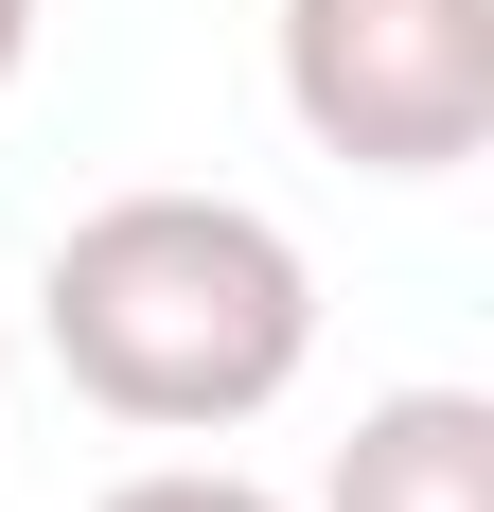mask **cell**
I'll use <instances>...</instances> for the list:
<instances>
[{
  "mask_svg": "<svg viewBox=\"0 0 494 512\" xmlns=\"http://www.w3.org/2000/svg\"><path fill=\"white\" fill-rule=\"evenodd\" d=\"M36 336L106 424L142 442H230L300 389L318 354V265L247 195H106L36 265Z\"/></svg>",
  "mask_w": 494,
  "mask_h": 512,
  "instance_id": "6da1fadb",
  "label": "cell"
},
{
  "mask_svg": "<svg viewBox=\"0 0 494 512\" xmlns=\"http://www.w3.org/2000/svg\"><path fill=\"white\" fill-rule=\"evenodd\" d=\"M283 106L353 177H459L494 142V0H283Z\"/></svg>",
  "mask_w": 494,
  "mask_h": 512,
  "instance_id": "7a4b0ae2",
  "label": "cell"
},
{
  "mask_svg": "<svg viewBox=\"0 0 494 512\" xmlns=\"http://www.w3.org/2000/svg\"><path fill=\"white\" fill-rule=\"evenodd\" d=\"M318 512H494V407L477 389H389V407H353Z\"/></svg>",
  "mask_w": 494,
  "mask_h": 512,
  "instance_id": "3957f363",
  "label": "cell"
},
{
  "mask_svg": "<svg viewBox=\"0 0 494 512\" xmlns=\"http://www.w3.org/2000/svg\"><path fill=\"white\" fill-rule=\"evenodd\" d=\"M106 512H283L265 477H230V460H159V477H124Z\"/></svg>",
  "mask_w": 494,
  "mask_h": 512,
  "instance_id": "277c9868",
  "label": "cell"
},
{
  "mask_svg": "<svg viewBox=\"0 0 494 512\" xmlns=\"http://www.w3.org/2000/svg\"><path fill=\"white\" fill-rule=\"evenodd\" d=\"M18 53H36V0H0V89H18Z\"/></svg>",
  "mask_w": 494,
  "mask_h": 512,
  "instance_id": "5b68a950",
  "label": "cell"
},
{
  "mask_svg": "<svg viewBox=\"0 0 494 512\" xmlns=\"http://www.w3.org/2000/svg\"><path fill=\"white\" fill-rule=\"evenodd\" d=\"M0 371H18V318H0Z\"/></svg>",
  "mask_w": 494,
  "mask_h": 512,
  "instance_id": "8992f818",
  "label": "cell"
}]
</instances>
